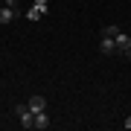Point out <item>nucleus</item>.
<instances>
[{
  "label": "nucleus",
  "mask_w": 131,
  "mask_h": 131,
  "mask_svg": "<svg viewBox=\"0 0 131 131\" xmlns=\"http://www.w3.org/2000/svg\"><path fill=\"white\" fill-rule=\"evenodd\" d=\"M35 128H38V131H44V128H50V114H47V111H41V114H35Z\"/></svg>",
  "instance_id": "6"
},
{
  "label": "nucleus",
  "mask_w": 131,
  "mask_h": 131,
  "mask_svg": "<svg viewBox=\"0 0 131 131\" xmlns=\"http://www.w3.org/2000/svg\"><path fill=\"white\" fill-rule=\"evenodd\" d=\"M122 128H128V131H131V117H125V122H122Z\"/></svg>",
  "instance_id": "10"
},
{
  "label": "nucleus",
  "mask_w": 131,
  "mask_h": 131,
  "mask_svg": "<svg viewBox=\"0 0 131 131\" xmlns=\"http://www.w3.org/2000/svg\"><path fill=\"white\" fill-rule=\"evenodd\" d=\"M114 41H117V52H119V56H131V38L122 32V29L114 35Z\"/></svg>",
  "instance_id": "2"
},
{
  "label": "nucleus",
  "mask_w": 131,
  "mask_h": 131,
  "mask_svg": "<svg viewBox=\"0 0 131 131\" xmlns=\"http://www.w3.org/2000/svg\"><path fill=\"white\" fill-rule=\"evenodd\" d=\"M99 32H102V35H111V38H114V35L119 32V26H114V24H111V26H102V29H99Z\"/></svg>",
  "instance_id": "8"
},
{
  "label": "nucleus",
  "mask_w": 131,
  "mask_h": 131,
  "mask_svg": "<svg viewBox=\"0 0 131 131\" xmlns=\"http://www.w3.org/2000/svg\"><path fill=\"white\" fill-rule=\"evenodd\" d=\"M15 18H18V9H12V6H3L0 9V24H12Z\"/></svg>",
  "instance_id": "5"
},
{
  "label": "nucleus",
  "mask_w": 131,
  "mask_h": 131,
  "mask_svg": "<svg viewBox=\"0 0 131 131\" xmlns=\"http://www.w3.org/2000/svg\"><path fill=\"white\" fill-rule=\"evenodd\" d=\"M29 111H32V114H41V111H47V99H44V96H29Z\"/></svg>",
  "instance_id": "3"
},
{
  "label": "nucleus",
  "mask_w": 131,
  "mask_h": 131,
  "mask_svg": "<svg viewBox=\"0 0 131 131\" xmlns=\"http://www.w3.org/2000/svg\"><path fill=\"white\" fill-rule=\"evenodd\" d=\"M47 3H50V0H35V6H38V9H41L44 15H47V9H50V6H47Z\"/></svg>",
  "instance_id": "9"
},
{
  "label": "nucleus",
  "mask_w": 131,
  "mask_h": 131,
  "mask_svg": "<svg viewBox=\"0 0 131 131\" xmlns=\"http://www.w3.org/2000/svg\"><path fill=\"white\" fill-rule=\"evenodd\" d=\"M99 52H105V56L117 52V41H114L111 35H102V41H99Z\"/></svg>",
  "instance_id": "4"
},
{
  "label": "nucleus",
  "mask_w": 131,
  "mask_h": 131,
  "mask_svg": "<svg viewBox=\"0 0 131 131\" xmlns=\"http://www.w3.org/2000/svg\"><path fill=\"white\" fill-rule=\"evenodd\" d=\"M15 114H18L24 128H35V114L29 111V105H15Z\"/></svg>",
  "instance_id": "1"
},
{
  "label": "nucleus",
  "mask_w": 131,
  "mask_h": 131,
  "mask_svg": "<svg viewBox=\"0 0 131 131\" xmlns=\"http://www.w3.org/2000/svg\"><path fill=\"white\" fill-rule=\"evenodd\" d=\"M6 6H12V9H18V0H6Z\"/></svg>",
  "instance_id": "11"
},
{
  "label": "nucleus",
  "mask_w": 131,
  "mask_h": 131,
  "mask_svg": "<svg viewBox=\"0 0 131 131\" xmlns=\"http://www.w3.org/2000/svg\"><path fill=\"white\" fill-rule=\"evenodd\" d=\"M41 18H44V12H41V9H38V6L32 3V9L26 12V20H41Z\"/></svg>",
  "instance_id": "7"
}]
</instances>
